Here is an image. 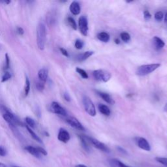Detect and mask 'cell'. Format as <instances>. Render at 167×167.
Segmentation results:
<instances>
[{
  "label": "cell",
  "mask_w": 167,
  "mask_h": 167,
  "mask_svg": "<svg viewBox=\"0 0 167 167\" xmlns=\"http://www.w3.org/2000/svg\"><path fill=\"white\" fill-rule=\"evenodd\" d=\"M46 41V26L43 23H39L37 28V44L39 50H43Z\"/></svg>",
  "instance_id": "6da1fadb"
},
{
  "label": "cell",
  "mask_w": 167,
  "mask_h": 167,
  "mask_svg": "<svg viewBox=\"0 0 167 167\" xmlns=\"http://www.w3.org/2000/svg\"><path fill=\"white\" fill-rule=\"evenodd\" d=\"M161 67L160 63H152V64H147L143 65L140 66L136 71V75L140 76H146L152 72L155 71V70Z\"/></svg>",
  "instance_id": "7a4b0ae2"
},
{
  "label": "cell",
  "mask_w": 167,
  "mask_h": 167,
  "mask_svg": "<svg viewBox=\"0 0 167 167\" xmlns=\"http://www.w3.org/2000/svg\"><path fill=\"white\" fill-rule=\"evenodd\" d=\"M82 103L84 107V109L86 110L87 113L91 116L94 117L96 116V109L94 105V103H93L91 99L89 97L84 95L82 98Z\"/></svg>",
  "instance_id": "3957f363"
},
{
  "label": "cell",
  "mask_w": 167,
  "mask_h": 167,
  "mask_svg": "<svg viewBox=\"0 0 167 167\" xmlns=\"http://www.w3.org/2000/svg\"><path fill=\"white\" fill-rule=\"evenodd\" d=\"M93 76L97 81L107 82L110 79L111 74L105 70L99 69L93 72Z\"/></svg>",
  "instance_id": "277c9868"
},
{
  "label": "cell",
  "mask_w": 167,
  "mask_h": 167,
  "mask_svg": "<svg viewBox=\"0 0 167 167\" xmlns=\"http://www.w3.org/2000/svg\"><path fill=\"white\" fill-rule=\"evenodd\" d=\"M84 138L87 140V141L88 142H90V144L94 146L96 148H97L98 150L103 151V152L105 153H110V150L108 147L104 144V143L100 142L98 140H97L94 138H92L90 137H88V136H85L84 135Z\"/></svg>",
  "instance_id": "5b68a950"
},
{
  "label": "cell",
  "mask_w": 167,
  "mask_h": 167,
  "mask_svg": "<svg viewBox=\"0 0 167 167\" xmlns=\"http://www.w3.org/2000/svg\"><path fill=\"white\" fill-rule=\"evenodd\" d=\"M79 26L80 33L83 35L84 36H87L88 33V20L87 17L81 16L79 20Z\"/></svg>",
  "instance_id": "8992f818"
},
{
  "label": "cell",
  "mask_w": 167,
  "mask_h": 167,
  "mask_svg": "<svg viewBox=\"0 0 167 167\" xmlns=\"http://www.w3.org/2000/svg\"><path fill=\"white\" fill-rule=\"evenodd\" d=\"M50 110L54 114L61 115L63 116H67V110H66L63 107H61L60 105V104L56 101H54L52 103L51 105H50Z\"/></svg>",
  "instance_id": "52a82bcc"
},
{
  "label": "cell",
  "mask_w": 167,
  "mask_h": 167,
  "mask_svg": "<svg viewBox=\"0 0 167 167\" xmlns=\"http://www.w3.org/2000/svg\"><path fill=\"white\" fill-rule=\"evenodd\" d=\"M66 122H67L69 125H71L72 127L75 128V129L79 130V131H85V128L82 125L79 120H78L76 118L74 117H68L65 119Z\"/></svg>",
  "instance_id": "ba28073f"
},
{
  "label": "cell",
  "mask_w": 167,
  "mask_h": 167,
  "mask_svg": "<svg viewBox=\"0 0 167 167\" xmlns=\"http://www.w3.org/2000/svg\"><path fill=\"white\" fill-rule=\"evenodd\" d=\"M137 146L143 150L149 151L151 150V146L147 140L143 137L137 138L136 140Z\"/></svg>",
  "instance_id": "9c48e42d"
},
{
  "label": "cell",
  "mask_w": 167,
  "mask_h": 167,
  "mask_svg": "<svg viewBox=\"0 0 167 167\" xmlns=\"http://www.w3.org/2000/svg\"><path fill=\"white\" fill-rule=\"evenodd\" d=\"M57 138L62 142L67 143L71 138V136H70L69 132L67 130L63 129V128H60L59 132H58Z\"/></svg>",
  "instance_id": "30bf717a"
},
{
  "label": "cell",
  "mask_w": 167,
  "mask_h": 167,
  "mask_svg": "<svg viewBox=\"0 0 167 167\" xmlns=\"http://www.w3.org/2000/svg\"><path fill=\"white\" fill-rule=\"evenodd\" d=\"M96 93L97 94V95L99 96H100L101 97L104 101L107 103L108 104H112V105L114 104V103H115L114 100L108 94H107V93H105V92L100 91H96Z\"/></svg>",
  "instance_id": "8fae6325"
},
{
  "label": "cell",
  "mask_w": 167,
  "mask_h": 167,
  "mask_svg": "<svg viewBox=\"0 0 167 167\" xmlns=\"http://www.w3.org/2000/svg\"><path fill=\"white\" fill-rule=\"evenodd\" d=\"M69 10L73 15H79L80 13V5L79 3L76 1L73 2L69 6Z\"/></svg>",
  "instance_id": "7c38bea8"
},
{
  "label": "cell",
  "mask_w": 167,
  "mask_h": 167,
  "mask_svg": "<svg viewBox=\"0 0 167 167\" xmlns=\"http://www.w3.org/2000/svg\"><path fill=\"white\" fill-rule=\"evenodd\" d=\"M153 44L154 48L156 50H160L162 49L165 45V42L163 41L161 38H159L157 36H155L153 38Z\"/></svg>",
  "instance_id": "4fadbf2b"
},
{
  "label": "cell",
  "mask_w": 167,
  "mask_h": 167,
  "mask_svg": "<svg viewBox=\"0 0 167 167\" xmlns=\"http://www.w3.org/2000/svg\"><path fill=\"white\" fill-rule=\"evenodd\" d=\"M38 76L39 78L41 81L43 82H46L47 81L48 77V71L47 69L45 68L41 69L39 71H38Z\"/></svg>",
  "instance_id": "5bb4252c"
},
{
  "label": "cell",
  "mask_w": 167,
  "mask_h": 167,
  "mask_svg": "<svg viewBox=\"0 0 167 167\" xmlns=\"http://www.w3.org/2000/svg\"><path fill=\"white\" fill-rule=\"evenodd\" d=\"M26 150L28 153H29L30 154H32V155H33V156L36 157V158H38V159L41 158L42 155L39 152V151L37 150V147H35L32 146H28L26 147Z\"/></svg>",
  "instance_id": "9a60e30c"
},
{
  "label": "cell",
  "mask_w": 167,
  "mask_h": 167,
  "mask_svg": "<svg viewBox=\"0 0 167 167\" xmlns=\"http://www.w3.org/2000/svg\"><path fill=\"white\" fill-rule=\"evenodd\" d=\"M94 54V51H86L84 52V53H82L79 54L76 56V60L78 61H84L86 60H87L88 57H90V56H91L93 54Z\"/></svg>",
  "instance_id": "2e32d148"
},
{
  "label": "cell",
  "mask_w": 167,
  "mask_h": 167,
  "mask_svg": "<svg viewBox=\"0 0 167 167\" xmlns=\"http://www.w3.org/2000/svg\"><path fill=\"white\" fill-rule=\"evenodd\" d=\"M98 109L99 110V112L101 113L102 114L104 115V116H108L110 115V108L108 107H107L105 104H99L98 105Z\"/></svg>",
  "instance_id": "e0dca14e"
},
{
  "label": "cell",
  "mask_w": 167,
  "mask_h": 167,
  "mask_svg": "<svg viewBox=\"0 0 167 167\" xmlns=\"http://www.w3.org/2000/svg\"><path fill=\"white\" fill-rule=\"evenodd\" d=\"M79 138L80 139L81 145H82V146L84 150L85 151H86L87 152H90L91 150L90 147L88 144V142L87 141V140L84 138V135H79Z\"/></svg>",
  "instance_id": "ac0fdd59"
},
{
  "label": "cell",
  "mask_w": 167,
  "mask_h": 167,
  "mask_svg": "<svg viewBox=\"0 0 167 167\" xmlns=\"http://www.w3.org/2000/svg\"><path fill=\"white\" fill-rule=\"evenodd\" d=\"M97 37L98 39L100 41H102L104 42H107L110 41V35L108 34L107 32H100L97 34Z\"/></svg>",
  "instance_id": "d6986e66"
},
{
  "label": "cell",
  "mask_w": 167,
  "mask_h": 167,
  "mask_svg": "<svg viewBox=\"0 0 167 167\" xmlns=\"http://www.w3.org/2000/svg\"><path fill=\"white\" fill-rule=\"evenodd\" d=\"M110 165L113 167H131L129 166H127L125 164H124L122 162L116 159H112L109 161Z\"/></svg>",
  "instance_id": "ffe728a7"
},
{
  "label": "cell",
  "mask_w": 167,
  "mask_h": 167,
  "mask_svg": "<svg viewBox=\"0 0 167 167\" xmlns=\"http://www.w3.org/2000/svg\"><path fill=\"white\" fill-rule=\"evenodd\" d=\"M26 129L27 130H28V131L29 132V133L30 134V135L32 136V137L35 140V141H36L37 142H39L41 144H42V140L40 138V137H39V136L35 133V132L32 129V128H30L29 127H28V125H26Z\"/></svg>",
  "instance_id": "44dd1931"
},
{
  "label": "cell",
  "mask_w": 167,
  "mask_h": 167,
  "mask_svg": "<svg viewBox=\"0 0 167 167\" xmlns=\"http://www.w3.org/2000/svg\"><path fill=\"white\" fill-rule=\"evenodd\" d=\"M30 90V81L28 79V77L26 76V80H25V86H24V94L26 96H28Z\"/></svg>",
  "instance_id": "7402d4cb"
},
{
  "label": "cell",
  "mask_w": 167,
  "mask_h": 167,
  "mask_svg": "<svg viewBox=\"0 0 167 167\" xmlns=\"http://www.w3.org/2000/svg\"><path fill=\"white\" fill-rule=\"evenodd\" d=\"M76 71L79 74V75L83 78L84 79H88L89 78V76L88 75V73L84 71V69H81L80 67H76Z\"/></svg>",
  "instance_id": "603a6c76"
},
{
  "label": "cell",
  "mask_w": 167,
  "mask_h": 167,
  "mask_svg": "<svg viewBox=\"0 0 167 167\" xmlns=\"http://www.w3.org/2000/svg\"><path fill=\"white\" fill-rule=\"evenodd\" d=\"M67 22L69 23V26H71L74 30H76L77 29V26H76V21L75 20V19H74L73 17H69L67 18Z\"/></svg>",
  "instance_id": "cb8c5ba5"
},
{
  "label": "cell",
  "mask_w": 167,
  "mask_h": 167,
  "mask_svg": "<svg viewBox=\"0 0 167 167\" xmlns=\"http://www.w3.org/2000/svg\"><path fill=\"white\" fill-rule=\"evenodd\" d=\"M120 37H121L122 41L125 42H129L131 40V36L129 33L127 32H122L120 33Z\"/></svg>",
  "instance_id": "d4e9b609"
},
{
  "label": "cell",
  "mask_w": 167,
  "mask_h": 167,
  "mask_svg": "<svg viewBox=\"0 0 167 167\" xmlns=\"http://www.w3.org/2000/svg\"><path fill=\"white\" fill-rule=\"evenodd\" d=\"M25 120H26V123L28 124V127H29L30 128H35V127H36V122H35L32 118H31L29 117H26L25 118Z\"/></svg>",
  "instance_id": "484cf974"
},
{
  "label": "cell",
  "mask_w": 167,
  "mask_h": 167,
  "mask_svg": "<svg viewBox=\"0 0 167 167\" xmlns=\"http://www.w3.org/2000/svg\"><path fill=\"white\" fill-rule=\"evenodd\" d=\"M84 43L83 41H82L81 39H76L75 41V48L78 50H81L84 47Z\"/></svg>",
  "instance_id": "4316f807"
},
{
  "label": "cell",
  "mask_w": 167,
  "mask_h": 167,
  "mask_svg": "<svg viewBox=\"0 0 167 167\" xmlns=\"http://www.w3.org/2000/svg\"><path fill=\"white\" fill-rule=\"evenodd\" d=\"M36 88L37 90L39 91H43L45 89V82L41 80L37 81L36 82Z\"/></svg>",
  "instance_id": "83f0119b"
},
{
  "label": "cell",
  "mask_w": 167,
  "mask_h": 167,
  "mask_svg": "<svg viewBox=\"0 0 167 167\" xmlns=\"http://www.w3.org/2000/svg\"><path fill=\"white\" fill-rule=\"evenodd\" d=\"M11 78V73L8 71H5L3 74V75L2 76V82H5L8 81Z\"/></svg>",
  "instance_id": "f1b7e54d"
},
{
  "label": "cell",
  "mask_w": 167,
  "mask_h": 167,
  "mask_svg": "<svg viewBox=\"0 0 167 167\" xmlns=\"http://www.w3.org/2000/svg\"><path fill=\"white\" fill-rule=\"evenodd\" d=\"M154 17H155V19L157 21L161 22L162 20L163 17H164V14H163V13L161 12V11H158V12H157L155 14Z\"/></svg>",
  "instance_id": "f546056e"
},
{
  "label": "cell",
  "mask_w": 167,
  "mask_h": 167,
  "mask_svg": "<svg viewBox=\"0 0 167 167\" xmlns=\"http://www.w3.org/2000/svg\"><path fill=\"white\" fill-rule=\"evenodd\" d=\"M5 61L4 69L7 70L10 67V58H9L8 54H5Z\"/></svg>",
  "instance_id": "4dcf8cb0"
},
{
  "label": "cell",
  "mask_w": 167,
  "mask_h": 167,
  "mask_svg": "<svg viewBox=\"0 0 167 167\" xmlns=\"http://www.w3.org/2000/svg\"><path fill=\"white\" fill-rule=\"evenodd\" d=\"M155 160L159 163H161L162 165H164L165 166H167V158L166 157H156Z\"/></svg>",
  "instance_id": "1f68e13d"
},
{
  "label": "cell",
  "mask_w": 167,
  "mask_h": 167,
  "mask_svg": "<svg viewBox=\"0 0 167 167\" xmlns=\"http://www.w3.org/2000/svg\"><path fill=\"white\" fill-rule=\"evenodd\" d=\"M144 19L146 20H149L151 18V14L148 11L146 10L144 11Z\"/></svg>",
  "instance_id": "d6a6232c"
},
{
  "label": "cell",
  "mask_w": 167,
  "mask_h": 167,
  "mask_svg": "<svg viewBox=\"0 0 167 167\" xmlns=\"http://www.w3.org/2000/svg\"><path fill=\"white\" fill-rule=\"evenodd\" d=\"M7 154V150L3 146H0V156L4 157Z\"/></svg>",
  "instance_id": "836d02e7"
},
{
  "label": "cell",
  "mask_w": 167,
  "mask_h": 167,
  "mask_svg": "<svg viewBox=\"0 0 167 167\" xmlns=\"http://www.w3.org/2000/svg\"><path fill=\"white\" fill-rule=\"evenodd\" d=\"M37 149L41 155H47V151H46L44 148H42L41 147H37Z\"/></svg>",
  "instance_id": "e575fe53"
},
{
  "label": "cell",
  "mask_w": 167,
  "mask_h": 167,
  "mask_svg": "<svg viewBox=\"0 0 167 167\" xmlns=\"http://www.w3.org/2000/svg\"><path fill=\"white\" fill-rule=\"evenodd\" d=\"M60 52L61 53L63 54V55L65 57H69V52H67V50H65V48H60Z\"/></svg>",
  "instance_id": "d590c367"
},
{
  "label": "cell",
  "mask_w": 167,
  "mask_h": 167,
  "mask_svg": "<svg viewBox=\"0 0 167 167\" xmlns=\"http://www.w3.org/2000/svg\"><path fill=\"white\" fill-rule=\"evenodd\" d=\"M17 32L20 36H22V35H24V30L22 28H21V27H18L17 29Z\"/></svg>",
  "instance_id": "8d00e7d4"
},
{
  "label": "cell",
  "mask_w": 167,
  "mask_h": 167,
  "mask_svg": "<svg viewBox=\"0 0 167 167\" xmlns=\"http://www.w3.org/2000/svg\"><path fill=\"white\" fill-rule=\"evenodd\" d=\"M63 97H64L65 100L67 101V102L71 101V97H70L69 94H67V93H65V94H63Z\"/></svg>",
  "instance_id": "74e56055"
},
{
  "label": "cell",
  "mask_w": 167,
  "mask_h": 167,
  "mask_svg": "<svg viewBox=\"0 0 167 167\" xmlns=\"http://www.w3.org/2000/svg\"><path fill=\"white\" fill-rule=\"evenodd\" d=\"M117 149H118V150L119 151L120 153H122L123 154H127V151L125 149L123 148V147H120V146H118L117 147Z\"/></svg>",
  "instance_id": "f35d334b"
},
{
  "label": "cell",
  "mask_w": 167,
  "mask_h": 167,
  "mask_svg": "<svg viewBox=\"0 0 167 167\" xmlns=\"http://www.w3.org/2000/svg\"><path fill=\"white\" fill-rule=\"evenodd\" d=\"M164 21L165 24L167 26V13H166V14H165V19H164Z\"/></svg>",
  "instance_id": "ab89813d"
},
{
  "label": "cell",
  "mask_w": 167,
  "mask_h": 167,
  "mask_svg": "<svg viewBox=\"0 0 167 167\" xmlns=\"http://www.w3.org/2000/svg\"><path fill=\"white\" fill-rule=\"evenodd\" d=\"M114 41H115V43L116 45H119L120 43V41H119V40L118 39H116L114 40Z\"/></svg>",
  "instance_id": "60d3db41"
},
{
  "label": "cell",
  "mask_w": 167,
  "mask_h": 167,
  "mask_svg": "<svg viewBox=\"0 0 167 167\" xmlns=\"http://www.w3.org/2000/svg\"><path fill=\"white\" fill-rule=\"evenodd\" d=\"M0 167H8L6 165H5L4 163L0 162Z\"/></svg>",
  "instance_id": "b9f144b4"
},
{
  "label": "cell",
  "mask_w": 167,
  "mask_h": 167,
  "mask_svg": "<svg viewBox=\"0 0 167 167\" xmlns=\"http://www.w3.org/2000/svg\"><path fill=\"white\" fill-rule=\"evenodd\" d=\"M2 2V3H5V4H9V3H11V1H7V0H5V1H2V2Z\"/></svg>",
  "instance_id": "7bdbcfd3"
},
{
  "label": "cell",
  "mask_w": 167,
  "mask_h": 167,
  "mask_svg": "<svg viewBox=\"0 0 167 167\" xmlns=\"http://www.w3.org/2000/svg\"><path fill=\"white\" fill-rule=\"evenodd\" d=\"M75 167H88V166H86V165H76L75 166Z\"/></svg>",
  "instance_id": "ee69618b"
},
{
  "label": "cell",
  "mask_w": 167,
  "mask_h": 167,
  "mask_svg": "<svg viewBox=\"0 0 167 167\" xmlns=\"http://www.w3.org/2000/svg\"><path fill=\"white\" fill-rule=\"evenodd\" d=\"M163 109H164L165 112H167V103L165 104V106L164 107V108H163Z\"/></svg>",
  "instance_id": "f6af8a7d"
},
{
  "label": "cell",
  "mask_w": 167,
  "mask_h": 167,
  "mask_svg": "<svg viewBox=\"0 0 167 167\" xmlns=\"http://www.w3.org/2000/svg\"><path fill=\"white\" fill-rule=\"evenodd\" d=\"M13 167H20V166H13Z\"/></svg>",
  "instance_id": "bcb514c9"
}]
</instances>
